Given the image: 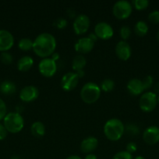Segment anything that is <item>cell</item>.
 Listing matches in <instances>:
<instances>
[{
    "instance_id": "6da1fadb",
    "label": "cell",
    "mask_w": 159,
    "mask_h": 159,
    "mask_svg": "<svg viewBox=\"0 0 159 159\" xmlns=\"http://www.w3.org/2000/svg\"><path fill=\"white\" fill-rule=\"evenodd\" d=\"M56 48V40L54 36L48 33L39 34L33 43V51L36 55L43 58L51 56Z\"/></svg>"
},
{
    "instance_id": "7a4b0ae2",
    "label": "cell",
    "mask_w": 159,
    "mask_h": 159,
    "mask_svg": "<svg viewBox=\"0 0 159 159\" xmlns=\"http://www.w3.org/2000/svg\"><path fill=\"white\" fill-rule=\"evenodd\" d=\"M125 132V125L120 120L112 118L104 124V134L112 141H117L123 137Z\"/></svg>"
},
{
    "instance_id": "3957f363",
    "label": "cell",
    "mask_w": 159,
    "mask_h": 159,
    "mask_svg": "<svg viewBox=\"0 0 159 159\" xmlns=\"http://www.w3.org/2000/svg\"><path fill=\"white\" fill-rule=\"evenodd\" d=\"M3 125L6 130L11 134H17L23 130L24 120L19 113H9L3 119Z\"/></svg>"
},
{
    "instance_id": "277c9868",
    "label": "cell",
    "mask_w": 159,
    "mask_h": 159,
    "mask_svg": "<svg viewBox=\"0 0 159 159\" xmlns=\"http://www.w3.org/2000/svg\"><path fill=\"white\" fill-rule=\"evenodd\" d=\"M101 92V88L96 83L87 82L81 89V99L87 104H93L99 99Z\"/></svg>"
},
{
    "instance_id": "5b68a950",
    "label": "cell",
    "mask_w": 159,
    "mask_h": 159,
    "mask_svg": "<svg viewBox=\"0 0 159 159\" xmlns=\"http://www.w3.org/2000/svg\"><path fill=\"white\" fill-rule=\"evenodd\" d=\"M157 103V96L154 92H147L141 95L139 106L142 111L150 113L155 109Z\"/></svg>"
},
{
    "instance_id": "8992f818",
    "label": "cell",
    "mask_w": 159,
    "mask_h": 159,
    "mask_svg": "<svg viewBox=\"0 0 159 159\" xmlns=\"http://www.w3.org/2000/svg\"><path fill=\"white\" fill-rule=\"evenodd\" d=\"M132 11V6L126 0L118 1L114 4L112 7V12L115 18L118 20H126L131 15Z\"/></svg>"
},
{
    "instance_id": "52a82bcc",
    "label": "cell",
    "mask_w": 159,
    "mask_h": 159,
    "mask_svg": "<svg viewBox=\"0 0 159 159\" xmlns=\"http://www.w3.org/2000/svg\"><path fill=\"white\" fill-rule=\"evenodd\" d=\"M57 63L51 57L43 58L38 64L39 72L44 77H52L57 71Z\"/></svg>"
},
{
    "instance_id": "ba28073f",
    "label": "cell",
    "mask_w": 159,
    "mask_h": 159,
    "mask_svg": "<svg viewBox=\"0 0 159 159\" xmlns=\"http://www.w3.org/2000/svg\"><path fill=\"white\" fill-rule=\"evenodd\" d=\"M90 24V18L85 14H80L74 19L73 25V30L77 35H82L88 30Z\"/></svg>"
},
{
    "instance_id": "9c48e42d",
    "label": "cell",
    "mask_w": 159,
    "mask_h": 159,
    "mask_svg": "<svg viewBox=\"0 0 159 159\" xmlns=\"http://www.w3.org/2000/svg\"><path fill=\"white\" fill-rule=\"evenodd\" d=\"M94 34L98 39L101 40H109L114 35L112 26L105 22H100L94 26Z\"/></svg>"
},
{
    "instance_id": "30bf717a",
    "label": "cell",
    "mask_w": 159,
    "mask_h": 159,
    "mask_svg": "<svg viewBox=\"0 0 159 159\" xmlns=\"http://www.w3.org/2000/svg\"><path fill=\"white\" fill-rule=\"evenodd\" d=\"M79 82V77L75 72H67L61 79V87L65 92H70L76 89Z\"/></svg>"
},
{
    "instance_id": "8fae6325",
    "label": "cell",
    "mask_w": 159,
    "mask_h": 159,
    "mask_svg": "<svg viewBox=\"0 0 159 159\" xmlns=\"http://www.w3.org/2000/svg\"><path fill=\"white\" fill-rule=\"evenodd\" d=\"M39 90L34 85H27L20 90V99L24 102H31L37 99Z\"/></svg>"
},
{
    "instance_id": "7c38bea8",
    "label": "cell",
    "mask_w": 159,
    "mask_h": 159,
    "mask_svg": "<svg viewBox=\"0 0 159 159\" xmlns=\"http://www.w3.org/2000/svg\"><path fill=\"white\" fill-rule=\"evenodd\" d=\"M14 44V37L9 31L0 30V51L6 52L12 48Z\"/></svg>"
},
{
    "instance_id": "4fadbf2b",
    "label": "cell",
    "mask_w": 159,
    "mask_h": 159,
    "mask_svg": "<svg viewBox=\"0 0 159 159\" xmlns=\"http://www.w3.org/2000/svg\"><path fill=\"white\" fill-rule=\"evenodd\" d=\"M143 140L146 144L154 145L159 142V127L151 126L145 129L143 133Z\"/></svg>"
},
{
    "instance_id": "5bb4252c",
    "label": "cell",
    "mask_w": 159,
    "mask_h": 159,
    "mask_svg": "<svg viewBox=\"0 0 159 159\" xmlns=\"http://www.w3.org/2000/svg\"><path fill=\"white\" fill-rule=\"evenodd\" d=\"M115 51L117 57L122 61H127L131 57V54H132L130 45L128 43L127 41H125V40H120L117 43Z\"/></svg>"
},
{
    "instance_id": "9a60e30c",
    "label": "cell",
    "mask_w": 159,
    "mask_h": 159,
    "mask_svg": "<svg viewBox=\"0 0 159 159\" xmlns=\"http://www.w3.org/2000/svg\"><path fill=\"white\" fill-rule=\"evenodd\" d=\"M94 46V43L90 40L88 37H82L76 42L74 48L76 52L82 55V54L90 52L93 50Z\"/></svg>"
},
{
    "instance_id": "2e32d148",
    "label": "cell",
    "mask_w": 159,
    "mask_h": 159,
    "mask_svg": "<svg viewBox=\"0 0 159 159\" xmlns=\"http://www.w3.org/2000/svg\"><path fill=\"white\" fill-rule=\"evenodd\" d=\"M98 140L94 137H88L80 143V150L83 153L90 154L98 148Z\"/></svg>"
},
{
    "instance_id": "e0dca14e",
    "label": "cell",
    "mask_w": 159,
    "mask_h": 159,
    "mask_svg": "<svg viewBox=\"0 0 159 159\" xmlns=\"http://www.w3.org/2000/svg\"><path fill=\"white\" fill-rule=\"evenodd\" d=\"M128 92L132 96H139L144 91L142 81L139 79H132L128 82L126 85Z\"/></svg>"
},
{
    "instance_id": "ac0fdd59",
    "label": "cell",
    "mask_w": 159,
    "mask_h": 159,
    "mask_svg": "<svg viewBox=\"0 0 159 159\" xmlns=\"http://www.w3.org/2000/svg\"><path fill=\"white\" fill-rule=\"evenodd\" d=\"M33 65H34V60L30 56H23L20 57L17 62V68L22 72H26L31 70Z\"/></svg>"
},
{
    "instance_id": "d6986e66",
    "label": "cell",
    "mask_w": 159,
    "mask_h": 159,
    "mask_svg": "<svg viewBox=\"0 0 159 159\" xmlns=\"http://www.w3.org/2000/svg\"><path fill=\"white\" fill-rule=\"evenodd\" d=\"M17 91L16 85L9 80L3 81L0 85V92L6 96H12Z\"/></svg>"
},
{
    "instance_id": "ffe728a7",
    "label": "cell",
    "mask_w": 159,
    "mask_h": 159,
    "mask_svg": "<svg viewBox=\"0 0 159 159\" xmlns=\"http://www.w3.org/2000/svg\"><path fill=\"white\" fill-rule=\"evenodd\" d=\"M31 134L35 138H42L45 134V127L41 121H36L31 127Z\"/></svg>"
},
{
    "instance_id": "44dd1931",
    "label": "cell",
    "mask_w": 159,
    "mask_h": 159,
    "mask_svg": "<svg viewBox=\"0 0 159 159\" xmlns=\"http://www.w3.org/2000/svg\"><path fill=\"white\" fill-rule=\"evenodd\" d=\"M86 65H87V60H86L85 57L81 54L75 56L72 61V68L75 71H77L79 70H84Z\"/></svg>"
},
{
    "instance_id": "7402d4cb",
    "label": "cell",
    "mask_w": 159,
    "mask_h": 159,
    "mask_svg": "<svg viewBox=\"0 0 159 159\" xmlns=\"http://www.w3.org/2000/svg\"><path fill=\"white\" fill-rule=\"evenodd\" d=\"M134 32L138 37H144L148 32V26L144 21H138L134 26Z\"/></svg>"
},
{
    "instance_id": "603a6c76",
    "label": "cell",
    "mask_w": 159,
    "mask_h": 159,
    "mask_svg": "<svg viewBox=\"0 0 159 159\" xmlns=\"http://www.w3.org/2000/svg\"><path fill=\"white\" fill-rule=\"evenodd\" d=\"M130 137H136L140 134V128L135 124H128L125 126V132Z\"/></svg>"
},
{
    "instance_id": "cb8c5ba5",
    "label": "cell",
    "mask_w": 159,
    "mask_h": 159,
    "mask_svg": "<svg viewBox=\"0 0 159 159\" xmlns=\"http://www.w3.org/2000/svg\"><path fill=\"white\" fill-rule=\"evenodd\" d=\"M33 43L34 41L29 38H22L19 41L18 47L21 51H28L31 49H33Z\"/></svg>"
},
{
    "instance_id": "d4e9b609",
    "label": "cell",
    "mask_w": 159,
    "mask_h": 159,
    "mask_svg": "<svg viewBox=\"0 0 159 159\" xmlns=\"http://www.w3.org/2000/svg\"><path fill=\"white\" fill-rule=\"evenodd\" d=\"M101 91H104L105 93H109L112 91L115 88V82L111 79H105L101 82V85H100Z\"/></svg>"
},
{
    "instance_id": "484cf974",
    "label": "cell",
    "mask_w": 159,
    "mask_h": 159,
    "mask_svg": "<svg viewBox=\"0 0 159 159\" xmlns=\"http://www.w3.org/2000/svg\"><path fill=\"white\" fill-rule=\"evenodd\" d=\"M132 4L137 10H143L149 6V2L147 0H134L132 1Z\"/></svg>"
},
{
    "instance_id": "4316f807",
    "label": "cell",
    "mask_w": 159,
    "mask_h": 159,
    "mask_svg": "<svg viewBox=\"0 0 159 159\" xmlns=\"http://www.w3.org/2000/svg\"><path fill=\"white\" fill-rule=\"evenodd\" d=\"M119 33H120V37H121V38L123 39L122 40H125V41H126V40H128L131 35V30L129 26H123L120 28Z\"/></svg>"
},
{
    "instance_id": "83f0119b",
    "label": "cell",
    "mask_w": 159,
    "mask_h": 159,
    "mask_svg": "<svg viewBox=\"0 0 159 159\" xmlns=\"http://www.w3.org/2000/svg\"><path fill=\"white\" fill-rule=\"evenodd\" d=\"M0 60L5 65H10V64H12L13 58H12V54L6 51V52H2L1 56H0Z\"/></svg>"
},
{
    "instance_id": "f1b7e54d",
    "label": "cell",
    "mask_w": 159,
    "mask_h": 159,
    "mask_svg": "<svg viewBox=\"0 0 159 159\" xmlns=\"http://www.w3.org/2000/svg\"><path fill=\"white\" fill-rule=\"evenodd\" d=\"M142 83H143V86L144 90H147L153 86L154 79H153L152 76L147 75L142 80Z\"/></svg>"
},
{
    "instance_id": "f546056e",
    "label": "cell",
    "mask_w": 159,
    "mask_h": 159,
    "mask_svg": "<svg viewBox=\"0 0 159 159\" xmlns=\"http://www.w3.org/2000/svg\"><path fill=\"white\" fill-rule=\"evenodd\" d=\"M112 159H132V154L129 153L126 151H122L115 154Z\"/></svg>"
},
{
    "instance_id": "4dcf8cb0",
    "label": "cell",
    "mask_w": 159,
    "mask_h": 159,
    "mask_svg": "<svg viewBox=\"0 0 159 159\" xmlns=\"http://www.w3.org/2000/svg\"><path fill=\"white\" fill-rule=\"evenodd\" d=\"M148 20L153 24L159 23V10H154L149 13L148 15Z\"/></svg>"
},
{
    "instance_id": "1f68e13d",
    "label": "cell",
    "mask_w": 159,
    "mask_h": 159,
    "mask_svg": "<svg viewBox=\"0 0 159 159\" xmlns=\"http://www.w3.org/2000/svg\"><path fill=\"white\" fill-rule=\"evenodd\" d=\"M53 26H55L57 29L62 30L67 26V20L65 18H58L54 21Z\"/></svg>"
},
{
    "instance_id": "d6a6232c",
    "label": "cell",
    "mask_w": 159,
    "mask_h": 159,
    "mask_svg": "<svg viewBox=\"0 0 159 159\" xmlns=\"http://www.w3.org/2000/svg\"><path fill=\"white\" fill-rule=\"evenodd\" d=\"M7 114V108H6V102L0 99V121L5 118Z\"/></svg>"
},
{
    "instance_id": "836d02e7",
    "label": "cell",
    "mask_w": 159,
    "mask_h": 159,
    "mask_svg": "<svg viewBox=\"0 0 159 159\" xmlns=\"http://www.w3.org/2000/svg\"><path fill=\"white\" fill-rule=\"evenodd\" d=\"M137 145L136 144V143L134 142H129L126 144V152H129V153L132 154L134 152H137Z\"/></svg>"
},
{
    "instance_id": "e575fe53",
    "label": "cell",
    "mask_w": 159,
    "mask_h": 159,
    "mask_svg": "<svg viewBox=\"0 0 159 159\" xmlns=\"http://www.w3.org/2000/svg\"><path fill=\"white\" fill-rule=\"evenodd\" d=\"M7 134L8 131L6 130L4 125L0 124V141H2V140H4L7 137Z\"/></svg>"
},
{
    "instance_id": "d590c367",
    "label": "cell",
    "mask_w": 159,
    "mask_h": 159,
    "mask_svg": "<svg viewBox=\"0 0 159 159\" xmlns=\"http://www.w3.org/2000/svg\"><path fill=\"white\" fill-rule=\"evenodd\" d=\"M67 16H68L70 18H76V12H75V10L72 8H70V9L67 10Z\"/></svg>"
},
{
    "instance_id": "8d00e7d4",
    "label": "cell",
    "mask_w": 159,
    "mask_h": 159,
    "mask_svg": "<svg viewBox=\"0 0 159 159\" xmlns=\"http://www.w3.org/2000/svg\"><path fill=\"white\" fill-rule=\"evenodd\" d=\"M87 37H88V38L90 39V40H92V41H93L94 43V42H96L97 40H98V37H97L96 34H95L94 33V34H90Z\"/></svg>"
},
{
    "instance_id": "74e56055",
    "label": "cell",
    "mask_w": 159,
    "mask_h": 159,
    "mask_svg": "<svg viewBox=\"0 0 159 159\" xmlns=\"http://www.w3.org/2000/svg\"><path fill=\"white\" fill-rule=\"evenodd\" d=\"M75 73H76V75L79 77V79L83 78L84 76V75H85V72H84V70H79V71H75Z\"/></svg>"
},
{
    "instance_id": "f35d334b",
    "label": "cell",
    "mask_w": 159,
    "mask_h": 159,
    "mask_svg": "<svg viewBox=\"0 0 159 159\" xmlns=\"http://www.w3.org/2000/svg\"><path fill=\"white\" fill-rule=\"evenodd\" d=\"M84 159H98V158H97V156L95 155L90 153V154H87Z\"/></svg>"
},
{
    "instance_id": "ab89813d",
    "label": "cell",
    "mask_w": 159,
    "mask_h": 159,
    "mask_svg": "<svg viewBox=\"0 0 159 159\" xmlns=\"http://www.w3.org/2000/svg\"><path fill=\"white\" fill-rule=\"evenodd\" d=\"M154 93H155L156 95L159 94V82H157V83L154 85Z\"/></svg>"
},
{
    "instance_id": "60d3db41",
    "label": "cell",
    "mask_w": 159,
    "mask_h": 159,
    "mask_svg": "<svg viewBox=\"0 0 159 159\" xmlns=\"http://www.w3.org/2000/svg\"><path fill=\"white\" fill-rule=\"evenodd\" d=\"M51 58L53 59L55 61H57V60H59V54H58V53H54V54L51 55Z\"/></svg>"
},
{
    "instance_id": "b9f144b4",
    "label": "cell",
    "mask_w": 159,
    "mask_h": 159,
    "mask_svg": "<svg viewBox=\"0 0 159 159\" xmlns=\"http://www.w3.org/2000/svg\"><path fill=\"white\" fill-rule=\"evenodd\" d=\"M65 159H82L80 157H79L78 155H70V156L67 157Z\"/></svg>"
},
{
    "instance_id": "7bdbcfd3",
    "label": "cell",
    "mask_w": 159,
    "mask_h": 159,
    "mask_svg": "<svg viewBox=\"0 0 159 159\" xmlns=\"http://www.w3.org/2000/svg\"><path fill=\"white\" fill-rule=\"evenodd\" d=\"M134 159H146V158H145L144 157H143V156H137V157H136V158Z\"/></svg>"
},
{
    "instance_id": "ee69618b",
    "label": "cell",
    "mask_w": 159,
    "mask_h": 159,
    "mask_svg": "<svg viewBox=\"0 0 159 159\" xmlns=\"http://www.w3.org/2000/svg\"><path fill=\"white\" fill-rule=\"evenodd\" d=\"M157 42L159 43V30L157 31Z\"/></svg>"
},
{
    "instance_id": "f6af8a7d",
    "label": "cell",
    "mask_w": 159,
    "mask_h": 159,
    "mask_svg": "<svg viewBox=\"0 0 159 159\" xmlns=\"http://www.w3.org/2000/svg\"><path fill=\"white\" fill-rule=\"evenodd\" d=\"M157 102H158V103H159V96H157Z\"/></svg>"
}]
</instances>
